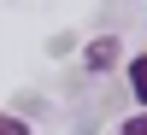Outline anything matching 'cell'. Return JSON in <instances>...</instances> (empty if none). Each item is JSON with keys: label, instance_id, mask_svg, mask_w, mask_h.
Instances as JSON below:
<instances>
[{"label": "cell", "instance_id": "obj_1", "mask_svg": "<svg viewBox=\"0 0 147 135\" xmlns=\"http://www.w3.org/2000/svg\"><path fill=\"white\" fill-rule=\"evenodd\" d=\"M118 59H124V47H118V35H100V41H88V71H112Z\"/></svg>", "mask_w": 147, "mask_h": 135}, {"label": "cell", "instance_id": "obj_2", "mask_svg": "<svg viewBox=\"0 0 147 135\" xmlns=\"http://www.w3.org/2000/svg\"><path fill=\"white\" fill-rule=\"evenodd\" d=\"M129 88H136V100L147 106V53H141V59H129Z\"/></svg>", "mask_w": 147, "mask_h": 135}, {"label": "cell", "instance_id": "obj_4", "mask_svg": "<svg viewBox=\"0 0 147 135\" xmlns=\"http://www.w3.org/2000/svg\"><path fill=\"white\" fill-rule=\"evenodd\" d=\"M118 135H147V112H136V118H129V124L118 129Z\"/></svg>", "mask_w": 147, "mask_h": 135}, {"label": "cell", "instance_id": "obj_3", "mask_svg": "<svg viewBox=\"0 0 147 135\" xmlns=\"http://www.w3.org/2000/svg\"><path fill=\"white\" fill-rule=\"evenodd\" d=\"M0 135H30V124H24V118H12V112H0Z\"/></svg>", "mask_w": 147, "mask_h": 135}]
</instances>
